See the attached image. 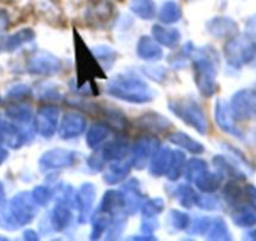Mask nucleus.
Masks as SVG:
<instances>
[{"label":"nucleus","instance_id":"nucleus-1","mask_svg":"<svg viewBox=\"0 0 256 241\" xmlns=\"http://www.w3.org/2000/svg\"><path fill=\"white\" fill-rule=\"evenodd\" d=\"M107 92L118 100L131 103H146L154 98V92L144 80L127 76H120L110 80Z\"/></svg>","mask_w":256,"mask_h":241},{"label":"nucleus","instance_id":"nucleus-2","mask_svg":"<svg viewBox=\"0 0 256 241\" xmlns=\"http://www.w3.org/2000/svg\"><path fill=\"white\" fill-rule=\"evenodd\" d=\"M170 110L182 120L190 127L195 128L201 134H206L208 131V122L204 113L202 108L191 100H171L168 104Z\"/></svg>","mask_w":256,"mask_h":241},{"label":"nucleus","instance_id":"nucleus-3","mask_svg":"<svg viewBox=\"0 0 256 241\" xmlns=\"http://www.w3.org/2000/svg\"><path fill=\"white\" fill-rule=\"evenodd\" d=\"M194 73H195L196 86L201 94L205 97H211L215 94L218 90V84H216L218 68H216V62L210 58V56L202 53L200 56L195 58Z\"/></svg>","mask_w":256,"mask_h":241},{"label":"nucleus","instance_id":"nucleus-4","mask_svg":"<svg viewBox=\"0 0 256 241\" xmlns=\"http://www.w3.org/2000/svg\"><path fill=\"white\" fill-rule=\"evenodd\" d=\"M225 56L228 64L238 68L255 58L256 44L246 36H235L226 44Z\"/></svg>","mask_w":256,"mask_h":241},{"label":"nucleus","instance_id":"nucleus-5","mask_svg":"<svg viewBox=\"0 0 256 241\" xmlns=\"http://www.w3.org/2000/svg\"><path fill=\"white\" fill-rule=\"evenodd\" d=\"M76 46H77L78 78L80 82H92L94 78H104L97 58L92 52L88 50L87 46L80 38L76 40Z\"/></svg>","mask_w":256,"mask_h":241},{"label":"nucleus","instance_id":"nucleus-6","mask_svg":"<svg viewBox=\"0 0 256 241\" xmlns=\"http://www.w3.org/2000/svg\"><path fill=\"white\" fill-rule=\"evenodd\" d=\"M6 206L18 228L30 222L36 214V201L33 196L28 192H22L16 195Z\"/></svg>","mask_w":256,"mask_h":241},{"label":"nucleus","instance_id":"nucleus-7","mask_svg":"<svg viewBox=\"0 0 256 241\" xmlns=\"http://www.w3.org/2000/svg\"><path fill=\"white\" fill-rule=\"evenodd\" d=\"M128 150H130V146H128L127 142L123 141V140H116V141L106 144L100 150V154H92L88 164L92 168L100 170L107 161L112 162L116 161V160L124 158L128 154Z\"/></svg>","mask_w":256,"mask_h":241},{"label":"nucleus","instance_id":"nucleus-8","mask_svg":"<svg viewBox=\"0 0 256 241\" xmlns=\"http://www.w3.org/2000/svg\"><path fill=\"white\" fill-rule=\"evenodd\" d=\"M28 70L34 74L52 76L60 70V60L56 56L46 52L36 53L28 60Z\"/></svg>","mask_w":256,"mask_h":241},{"label":"nucleus","instance_id":"nucleus-9","mask_svg":"<svg viewBox=\"0 0 256 241\" xmlns=\"http://www.w3.org/2000/svg\"><path fill=\"white\" fill-rule=\"evenodd\" d=\"M231 108L238 120H248L256 116V92L250 90H238L234 94Z\"/></svg>","mask_w":256,"mask_h":241},{"label":"nucleus","instance_id":"nucleus-10","mask_svg":"<svg viewBox=\"0 0 256 241\" xmlns=\"http://www.w3.org/2000/svg\"><path fill=\"white\" fill-rule=\"evenodd\" d=\"M59 110L53 106H46L38 110L36 118V130L40 136L52 137L58 128Z\"/></svg>","mask_w":256,"mask_h":241},{"label":"nucleus","instance_id":"nucleus-11","mask_svg":"<svg viewBox=\"0 0 256 241\" xmlns=\"http://www.w3.org/2000/svg\"><path fill=\"white\" fill-rule=\"evenodd\" d=\"M76 162V154L67 150L56 148L43 154L39 160L42 170H60L72 166Z\"/></svg>","mask_w":256,"mask_h":241},{"label":"nucleus","instance_id":"nucleus-12","mask_svg":"<svg viewBox=\"0 0 256 241\" xmlns=\"http://www.w3.org/2000/svg\"><path fill=\"white\" fill-rule=\"evenodd\" d=\"M87 126V120L80 113L68 112L63 116L59 124V136L64 140L78 137L83 134Z\"/></svg>","mask_w":256,"mask_h":241},{"label":"nucleus","instance_id":"nucleus-13","mask_svg":"<svg viewBox=\"0 0 256 241\" xmlns=\"http://www.w3.org/2000/svg\"><path fill=\"white\" fill-rule=\"evenodd\" d=\"M160 144L154 137H141L137 140L134 146V166L137 168H144L147 164L148 160L154 156V152L158 150Z\"/></svg>","mask_w":256,"mask_h":241},{"label":"nucleus","instance_id":"nucleus-14","mask_svg":"<svg viewBox=\"0 0 256 241\" xmlns=\"http://www.w3.org/2000/svg\"><path fill=\"white\" fill-rule=\"evenodd\" d=\"M215 120L218 126L224 132L234 134V136H240L238 127H236V116L234 113L232 108L230 104L224 100H220L215 106Z\"/></svg>","mask_w":256,"mask_h":241},{"label":"nucleus","instance_id":"nucleus-15","mask_svg":"<svg viewBox=\"0 0 256 241\" xmlns=\"http://www.w3.org/2000/svg\"><path fill=\"white\" fill-rule=\"evenodd\" d=\"M96 200V188L92 184H83L76 194V204L80 211V221L86 222L88 220L93 204Z\"/></svg>","mask_w":256,"mask_h":241},{"label":"nucleus","instance_id":"nucleus-16","mask_svg":"<svg viewBox=\"0 0 256 241\" xmlns=\"http://www.w3.org/2000/svg\"><path fill=\"white\" fill-rule=\"evenodd\" d=\"M172 160H174V151L167 147L157 150L154 154L150 164V171L154 176H164L167 174L170 167H171Z\"/></svg>","mask_w":256,"mask_h":241},{"label":"nucleus","instance_id":"nucleus-17","mask_svg":"<svg viewBox=\"0 0 256 241\" xmlns=\"http://www.w3.org/2000/svg\"><path fill=\"white\" fill-rule=\"evenodd\" d=\"M123 198V208L127 212L134 214L138 211L140 208H142V195L138 190L136 180H132L127 185L123 188L122 191Z\"/></svg>","mask_w":256,"mask_h":241},{"label":"nucleus","instance_id":"nucleus-18","mask_svg":"<svg viewBox=\"0 0 256 241\" xmlns=\"http://www.w3.org/2000/svg\"><path fill=\"white\" fill-rule=\"evenodd\" d=\"M134 166V160H116V161H112L110 168L106 172L103 178L107 184H117L122 180H124L127 177V174H130V170Z\"/></svg>","mask_w":256,"mask_h":241},{"label":"nucleus","instance_id":"nucleus-19","mask_svg":"<svg viewBox=\"0 0 256 241\" xmlns=\"http://www.w3.org/2000/svg\"><path fill=\"white\" fill-rule=\"evenodd\" d=\"M208 29L214 36L226 38V36H235L236 32H238V24L230 18L218 16V18H214L208 22Z\"/></svg>","mask_w":256,"mask_h":241},{"label":"nucleus","instance_id":"nucleus-20","mask_svg":"<svg viewBox=\"0 0 256 241\" xmlns=\"http://www.w3.org/2000/svg\"><path fill=\"white\" fill-rule=\"evenodd\" d=\"M137 54L144 60H157L161 58L164 52L154 39L150 36H142L137 44Z\"/></svg>","mask_w":256,"mask_h":241},{"label":"nucleus","instance_id":"nucleus-21","mask_svg":"<svg viewBox=\"0 0 256 241\" xmlns=\"http://www.w3.org/2000/svg\"><path fill=\"white\" fill-rule=\"evenodd\" d=\"M152 36L157 43L166 46H174L178 44L181 34L174 28H164L161 26H154L152 28Z\"/></svg>","mask_w":256,"mask_h":241},{"label":"nucleus","instance_id":"nucleus-22","mask_svg":"<svg viewBox=\"0 0 256 241\" xmlns=\"http://www.w3.org/2000/svg\"><path fill=\"white\" fill-rule=\"evenodd\" d=\"M168 141L176 146L181 147V148H184L186 151L191 152V154H201L205 150L200 142L195 141L192 137L184 134V132H172L168 134Z\"/></svg>","mask_w":256,"mask_h":241},{"label":"nucleus","instance_id":"nucleus-23","mask_svg":"<svg viewBox=\"0 0 256 241\" xmlns=\"http://www.w3.org/2000/svg\"><path fill=\"white\" fill-rule=\"evenodd\" d=\"M221 174H214V172H208V170L206 172H204L202 174L198 177V178L194 181L198 186V188L202 192H215L216 190H218L221 185Z\"/></svg>","mask_w":256,"mask_h":241},{"label":"nucleus","instance_id":"nucleus-24","mask_svg":"<svg viewBox=\"0 0 256 241\" xmlns=\"http://www.w3.org/2000/svg\"><path fill=\"white\" fill-rule=\"evenodd\" d=\"M110 127L102 122H96L90 127L87 132V144L90 148L100 146L110 137Z\"/></svg>","mask_w":256,"mask_h":241},{"label":"nucleus","instance_id":"nucleus-25","mask_svg":"<svg viewBox=\"0 0 256 241\" xmlns=\"http://www.w3.org/2000/svg\"><path fill=\"white\" fill-rule=\"evenodd\" d=\"M70 220H72V212L67 204H56L53 214H52V224H53L54 228L58 231H63L64 228H68Z\"/></svg>","mask_w":256,"mask_h":241},{"label":"nucleus","instance_id":"nucleus-26","mask_svg":"<svg viewBox=\"0 0 256 241\" xmlns=\"http://www.w3.org/2000/svg\"><path fill=\"white\" fill-rule=\"evenodd\" d=\"M36 34L32 29H22L18 33L13 34V36H8L0 43V49H6V50H14V49L19 48L23 46L24 43H28L32 39H34Z\"/></svg>","mask_w":256,"mask_h":241},{"label":"nucleus","instance_id":"nucleus-27","mask_svg":"<svg viewBox=\"0 0 256 241\" xmlns=\"http://www.w3.org/2000/svg\"><path fill=\"white\" fill-rule=\"evenodd\" d=\"M130 8L138 18L144 20L152 19L156 14V6L154 0H131Z\"/></svg>","mask_w":256,"mask_h":241},{"label":"nucleus","instance_id":"nucleus-28","mask_svg":"<svg viewBox=\"0 0 256 241\" xmlns=\"http://www.w3.org/2000/svg\"><path fill=\"white\" fill-rule=\"evenodd\" d=\"M158 19L164 24L176 23L181 19V8L174 0L166 2L160 9Z\"/></svg>","mask_w":256,"mask_h":241},{"label":"nucleus","instance_id":"nucleus-29","mask_svg":"<svg viewBox=\"0 0 256 241\" xmlns=\"http://www.w3.org/2000/svg\"><path fill=\"white\" fill-rule=\"evenodd\" d=\"M140 124L147 130H154V131H164L168 128L170 122L162 116L157 113H148L140 118Z\"/></svg>","mask_w":256,"mask_h":241},{"label":"nucleus","instance_id":"nucleus-30","mask_svg":"<svg viewBox=\"0 0 256 241\" xmlns=\"http://www.w3.org/2000/svg\"><path fill=\"white\" fill-rule=\"evenodd\" d=\"M208 238L210 240H230L231 236L228 234V228L222 218H216L210 225L208 231Z\"/></svg>","mask_w":256,"mask_h":241},{"label":"nucleus","instance_id":"nucleus-31","mask_svg":"<svg viewBox=\"0 0 256 241\" xmlns=\"http://www.w3.org/2000/svg\"><path fill=\"white\" fill-rule=\"evenodd\" d=\"M184 162H186V157H184V152L174 151V160H172L171 167L167 172V177L171 181H176L181 176L182 172L184 171Z\"/></svg>","mask_w":256,"mask_h":241},{"label":"nucleus","instance_id":"nucleus-32","mask_svg":"<svg viewBox=\"0 0 256 241\" xmlns=\"http://www.w3.org/2000/svg\"><path fill=\"white\" fill-rule=\"evenodd\" d=\"M208 171V164H206L204 160H198V158H192L187 162L186 168H184V172H186V178L188 181H195L200 174H202L204 172Z\"/></svg>","mask_w":256,"mask_h":241},{"label":"nucleus","instance_id":"nucleus-33","mask_svg":"<svg viewBox=\"0 0 256 241\" xmlns=\"http://www.w3.org/2000/svg\"><path fill=\"white\" fill-rule=\"evenodd\" d=\"M234 222L241 228H250L256 224V212L248 210V208H240L236 211L235 215L232 216Z\"/></svg>","mask_w":256,"mask_h":241},{"label":"nucleus","instance_id":"nucleus-34","mask_svg":"<svg viewBox=\"0 0 256 241\" xmlns=\"http://www.w3.org/2000/svg\"><path fill=\"white\" fill-rule=\"evenodd\" d=\"M177 198H178L180 204L184 208H191V206L196 205V198L198 195L188 185H180L177 188Z\"/></svg>","mask_w":256,"mask_h":241},{"label":"nucleus","instance_id":"nucleus-35","mask_svg":"<svg viewBox=\"0 0 256 241\" xmlns=\"http://www.w3.org/2000/svg\"><path fill=\"white\" fill-rule=\"evenodd\" d=\"M6 114L12 118V120H19V122H29L32 120V108L24 104H16L6 110Z\"/></svg>","mask_w":256,"mask_h":241},{"label":"nucleus","instance_id":"nucleus-36","mask_svg":"<svg viewBox=\"0 0 256 241\" xmlns=\"http://www.w3.org/2000/svg\"><path fill=\"white\" fill-rule=\"evenodd\" d=\"M164 208V202L162 198H150L142 204V214L144 218H154Z\"/></svg>","mask_w":256,"mask_h":241},{"label":"nucleus","instance_id":"nucleus-37","mask_svg":"<svg viewBox=\"0 0 256 241\" xmlns=\"http://www.w3.org/2000/svg\"><path fill=\"white\" fill-rule=\"evenodd\" d=\"M167 220H168L170 225L176 230H186L190 225L188 215L177 210H172Z\"/></svg>","mask_w":256,"mask_h":241},{"label":"nucleus","instance_id":"nucleus-38","mask_svg":"<svg viewBox=\"0 0 256 241\" xmlns=\"http://www.w3.org/2000/svg\"><path fill=\"white\" fill-rule=\"evenodd\" d=\"M93 54L97 58V60H100V62H114V50L107 46H98L93 48Z\"/></svg>","mask_w":256,"mask_h":241},{"label":"nucleus","instance_id":"nucleus-39","mask_svg":"<svg viewBox=\"0 0 256 241\" xmlns=\"http://www.w3.org/2000/svg\"><path fill=\"white\" fill-rule=\"evenodd\" d=\"M108 225H110V220L107 216H98L93 220V228H92V238H100L104 231H107Z\"/></svg>","mask_w":256,"mask_h":241},{"label":"nucleus","instance_id":"nucleus-40","mask_svg":"<svg viewBox=\"0 0 256 241\" xmlns=\"http://www.w3.org/2000/svg\"><path fill=\"white\" fill-rule=\"evenodd\" d=\"M32 196H33L36 205L44 206L48 204L49 200H50V191H49V188H46V186H38V188H34Z\"/></svg>","mask_w":256,"mask_h":241},{"label":"nucleus","instance_id":"nucleus-41","mask_svg":"<svg viewBox=\"0 0 256 241\" xmlns=\"http://www.w3.org/2000/svg\"><path fill=\"white\" fill-rule=\"evenodd\" d=\"M225 198L228 200V202L230 204H236L241 198V190L235 182L228 184V186L225 188Z\"/></svg>","mask_w":256,"mask_h":241},{"label":"nucleus","instance_id":"nucleus-42","mask_svg":"<svg viewBox=\"0 0 256 241\" xmlns=\"http://www.w3.org/2000/svg\"><path fill=\"white\" fill-rule=\"evenodd\" d=\"M211 222H212V221H211V218H198V220L194 222V225H192L191 232L192 234H205V232H208V228H210Z\"/></svg>","mask_w":256,"mask_h":241},{"label":"nucleus","instance_id":"nucleus-43","mask_svg":"<svg viewBox=\"0 0 256 241\" xmlns=\"http://www.w3.org/2000/svg\"><path fill=\"white\" fill-rule=\"evenodd\" d=\"M196 205H198L200 208H208V210H212L218 206V202L214 198L211 196H198L196 198Z\"/></svg>","mask_w":256,"mask_h":241},{"label":"nucleus","instance_id":"nucleus-44","mask_svg":"<svg viewBox=\"0 0 256 241\" xmlns=\"http://www.w3.org/2000/svg\"><path fill=\"white\" fill-rule=\"evenodd\" d=\"M245 196L250 204L251 208L256 212V188L252 185H248L245 188Z\"/></svg>","mask_w":256,"mask_h":241},{"label":"nucleus","instance_id":"nucleus-45","mask_svg":"<svg viewBox=\"0 0 256 241\" xmlns=\"http://www.w3.org/2000/svg\"><path fill=\"white\" fill-rule=\"evenodd\" d=\"M40 97L43 98V100H59L60 98V93H59V90H54V88L52 87H46L43 88V90H40Z\"/></svg>","mask_w":256,"mask_h":241},{"label":"nucleus","instance_id":"nucleus-46","mask_svg":"<svg viewBox=\"0 0 256 241\" xmlns=\"http://www.w3.org/2000/svg\"><path fill=\"white\" fill-rule=\"evenodd\" d=\"M9 94H10V97H14V98L26 97V96L30 94V90H29L26 86L19 84V86H16V87L10 90V93H9Z\"/></svg>","mask_w":256,"mask_h":241},{"label":"nucleus","instance_id":"nucleus-47","mask_svg":"<svg viewBox=\"0 0 256 241\" xmlns=\"http://www.w3.org/2000/svg\"><path fill=\"white\" fill-rule=\"evenodd\" d=\"M146 74L150 78H154V80H158L164 77V68H147Z\"/></svg>","mask_w":256,"mask_h":241},{"label":"nucleus","instance_id":"nucleus-48","mask_svg":"<svg viewBox=\"0 0 256 241\" xmlns=\"http://www.w3.org/2000/svg\"><path fill=\"white\" fill-rule=\"evenodd\" d=\"M246 30L251 36H256V16H251L246 24Z\"/></svg>","mask_w":256,"mask_h":241},{"label":"nucleus","instance_id":"nucleus-49","mask_svg":"<svg viewBox=\"0 0 256 241\" xmlns=\"http://www.w3.org/2000/svg\"><path fill=\"white\" fill-rule=\"evenodd\" d=\"M24 238H26V240H38V235L33 230H26L24 232Z\"/></svg>","mask_w":256,"mask_h":241},{"label":"nucleus","instance_id":"nucleus-50","mask_svg":"<svg viewBox=\"0 0 256 241\" xmlns=\"http://www.w3.org/2000/svg\"><path fill=\"white\" fill-rule=\"evenodd\" d=\"M8 157V152L6 151V150H2L0 148V164H3L4 160Z\"/></svg>","mask_w":256,"mask_h":241},{"label":"nucleus","instance_id":"nucleus-51","mask_svg":"<svg viewBox=\"0 0 256 241\" xmlns=\"http://www.w3.org/2000/svg\"><path fill=\"white\" fill-rule=\"evenodd\" d=\"M248 238H252V240H256V230H252L250 234H248Z\"/></svg>","mask_w":256,"mask_h":241},{"label":"nucleus","instance_id":"nucleus-52","mask_svg":"<svg viewBox=\"0 0 256 241\" xmlns=\"http://www.w3.org/2000/svg\"><path fill=\"white\" fill-rule=\"evenodd\" d=\"M3 196H4V188L3 186H2V184H0V200L3 198Z\"/></svg>","mask_w":256,"mask_h":241}]
</instances>
